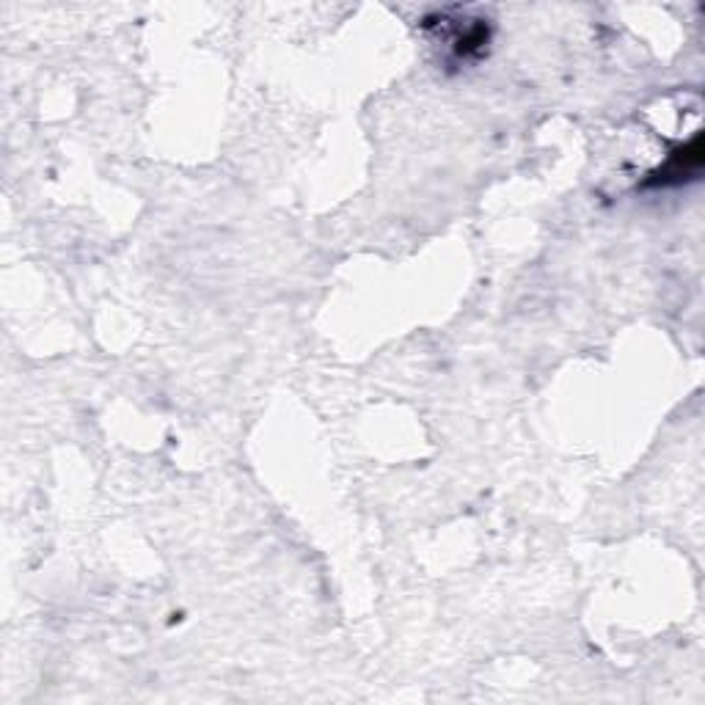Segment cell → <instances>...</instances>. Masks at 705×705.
<instances>
[{"mask_svg": "<svg viewBox=\"0 0 705 705\" xmlns=\"http://www.w3.org/2000/svg\"><path fill=\"white\" fill-rule=\"evenodd\" d=\"M700 166H703V138L694 135L692 144L678 146L670 157H667L664 166L653 174L650 186H681V182L694 180L700 174Z\"/></svg>", "mask_w": 705, "mask_h": 705, "instance_id": "obj_1", "label": "cell"}]
</instances>
